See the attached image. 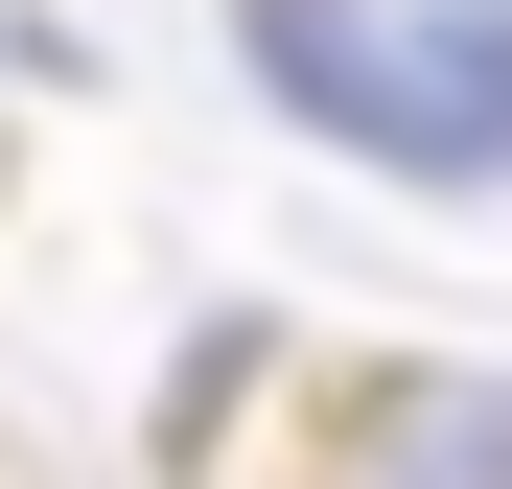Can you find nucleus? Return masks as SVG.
<instances>
[{"label": "nucleus", "instance_id": "f257e3e1", "mask_svg": "<svg viewBox=\"0 0 512 489\" xmlns=\"http://www.w3.org/2000/svg\"><path fill=\"white\" fill-rule=\"evenodd\" d=\"M233 70L419 210H512V0H233Z\"/></svg>", "mask_w": 512, "mask_h": 489}, {"label": "nucleus", "instance_id": "f03ea898", "mask_svg": "<svg viewBox=\"0 0 512 489\" xmlns=\"http://www.w3.org/2000/svg\"><path fill=\"white\" fill-rule=\"evenodd\" d=\"M303 489H512V350H350L303 396Z\"/></svg>", "mask_w": 512, "mask_h": 489}, {"label": "nucleus", "instance_id": "7ed1b4c3", "mask_svg": "<svg viewBox=\"0 0 512 489\" xmlns=\"http://www.w3.org/2000/svg\"><path fill=\"white\" fill-rule=\"evenodd\" d=\"M256 373H280V326H256V303H210V326H187V396H163V466H187V443L233 420V396H256Z\"/></svg>", "mask_w": 512, "mask_h": 489}]
</instances>
